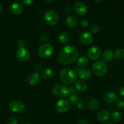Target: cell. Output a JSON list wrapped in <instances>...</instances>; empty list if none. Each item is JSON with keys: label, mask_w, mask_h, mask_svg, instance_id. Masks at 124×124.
I'll return each mask as SVG.
<instances>
[{"label": "cell", "mask_w": 124, "mask_h": 124, "mask_svg": "<svg viewBox=\"0 0 124 124\" xmlns=\"http://www.w3.org/2000/svg\"><path fill=\"white\" fill-rule=\"evenodd\" d=\"M117 107L119 109H123L124 108V101L122 100H117L115 102Z\"/></svg>", "instance_id": "30"}, {"label": "cell", "mask_w": 124, "mask_h": 124, "mask_svg": "<svg viewBox=\"0 0 124 124\" xmlns=\"http://www.w3.org/2000/svg\"><path fill=\"white\" fill-rule=\"evenodd\" d=\"M26 81L30 85H35L41 81V76L38 73H30L26 78Z\"/></svg>", "instance_id": "13"}, {"label": "cell", "mask_w": 124, "mask_h": 124, "mask_svg": "<svg viewBox=\"0 0 124 124\" xmlns=\"http://www.w3.org/2000/svg\"><path fill=\"white\" fill-rule=\"evenodd\" d=\"M79 58V51L74 46L68 45L61 49L58 54V61L64 65L74 62Z\"/></svg>", "instance_id": "1"}, {"label": "cell", "mask_w": 124, "mask_h": 124, "mask_svg": "<svg viewBox=\"0 0 124 124\" xmlns=\"http://www.w3.org/2000/svg\"><path fill=\"white\" fill-rule=\"evenodd\" d=\"M26 42L25 41H23V40H21L18 42V46L19 48H25L26 47Z\"/></svg>", "instance_id": "32"}, {"label": "cell", "mask_w": 124, "mask_h": 124, "mask_svg": "<svg viewBox=\"0 0 124 124\" xmlns=\"http://www.w3.org/2000/svg\"><path fill=\"white\" fill-rule=\"evenodd\" d=\"M75 87L77 90H78L80 92H85L88 88L87 84L84 81H81V80H79L75 82Z\"/></svg>", "instance_id": "20"}, {"label": "cell", "mask_w": 124, "mask_h": 124, "mask_svg": "<svg viewBox=\"0 0 124 124\" xmlns=\"http://www.w3.org/2000/svg\"><path fill=\"white\" fill-rule=\"evenodd\" d=\"M69 103L66 99H62L58 101L55 105V108L58 112L63 113L68 111L69 108Z\"/></svg>", "instance_id": "11"}, {"label": "cell", "mask_w": 124, "mask_h": 124, "mask_svg": "<svg viewBox=\"0 0 124 124\" xmlns=\"http://www.w3.org/2000/svg\"><path fill=\"white\" fill-rule=\"evenodd\" d=\"M111 118L115 122H119L122 119V114L117 111H113L111 113Z\"/></svg>", "instance_id": "26"}, {"label": "cell", "mask_w": 124, "mask_h": 124, "mask_svg": "<svg viewBox=\"0 0 124 124\" xmlns=\"http://www.w3.org/2000/svg\"><path fill=\"white\" fill-rule=\"evenodd\" d=\"M16 57L19 61L26 62L30 58V53L25 48H19L16 52Z\"/></svg>", "instance_id": "9"}, {"label": "cell", "mask_w": 124, "mask_h": 124, "mask_svg": "<svg viewBox=\"0 0 124 124\" xmlns=\"http://www.w3.org/2000/svg\"><path fill=\"white\" fill-rule=\"evenodd\" d=\"M75 93H76V90L73 88H69V90H68V95L74 96L75 95Z\"/></svg>", "instance_id": "33"}, {"label": "cell", "mask_w": 124, "mask_h": 124, "mask_svg": "<svg viewBox=\"0 0 124 124\" xmlns=\"http://www.w3.org/2000/svg\"><path fill=\"white\" fill-rule=\"evenodd\" d=\"M78 75L81 79H88L92 76V72L88 68H81L78 70Z\"/></svg>", "instance_id": "16"}, {"label": "cell", "mask_w": 124, "mask_h": 124, "mask_svg": "<svg viewBox=\"0 0 124 124\" xmlns=\"http://www.w3.org/2000/svg\"><path fill=\"white\" fill-rule=\"evenodd\" d=\"M80 40L81 44H83L84 46H89L93 42V36L89 31H83L80 35Z\"/></svg>", "instance_id": "10"}, {"label": "cell", "mask_w": 124, "mask_h": 124, "mask_svg": "<svg viewBox=\"0 0 124 124\" xmlns=\"http://www.w3.org/2000/svg\"></svg>", "instance_id": "44"}, {"label": "cell", "mask_w": 124, "mask_h": 124, "mask_svg": "<svg viewBox=\"0 0 124 124\" xmlns=\"http://www.w3.org/2000/svg\"><path fill=\"white\" fill-rule=\"evenodd\" d=\"M114 58L115 60L120 61L124 58V50L123 48H118L114 53Z\"/></svg>", "instance_id": "24"}, {"label": "cell", "mask_w": 124, "mask_h": 124, "mask_svg": "<svg viewBox=\"0 0 124 124\" xmlns=\"http://www.w3.org/2000/svg\"><path fill=\"white\" fill-rule=\"evenodd\" d=\"M100 30V27L97 24H94L91 28V31L92 33H97Z\"/></svg>", "instance_id": "28"}, {"label": "cell", "mask_w": 124, "mask_h": 124, "mask_svg": "<svg viewBox=\"0 0 124 124\" xmlns=\"http://www.w3.org/2000/svg\"><path fill=\"white\" fill-rule=\"evenodd\" d=\"M60 78L62 82L67 85L74 83L77 80L76 73L69 68H64L60 72Z\"/></svg>", "instance_id": "2"}, {"label": "cell", "mask_w": 124, "mask_h": 124, "mask_svg": "<svg viewBox=\"0 0 124 124\" xmlns=\"http://www.w3.org/2000/svg\"><path fill=\"white\" fill-rule=\"evenodd\" d=\"M105 124H114L113 123H111V122H108V123H106Z\"/></svg>", "instance_id": "43"}, {"label": "cell", "mask_w": 124, "mask_h": 124, "mask_svg": "<svg viewBox=\"0 0 124 124\" xmlns=\"http://www.w3.org/2000/svg\"><path fill=\"white\" fill-rule=\"evenodd\" d=\"M9 108L12 112L19 113L23 112L24 110L25 105L23 102L20 101H13L9 104Z\"/></svg>", "instance_id": "7"}, {"label": "cell", "mask_w": 124, "mask_h": 124, "mask_svg": "<svg viewBox=\"0 0 124 124\" xmlns=\"http://www.w3.org/2000/svg\"><path fill=\"white\" fill-rule=\"evenodd\" d=\"M79 124H89L86 120L81 119L79 122Z\"/></svg>", "instance_id": "39"}, {"label": "cell", "mask_w": 124, "mask_h": 124, "mask_svg": "<svg viewBox=\"0 0 124 124\" xmlns=\"http://www.w3.org/2000/svg\"><path fill=\"white\" fill-rule=\"evenodd\" d=\"M41 69V64H39V63H37V64H35V70H36V71H39Z\"/></svg>", "instance_id": "36"}, {"label": "cell", "mask_w": 124, "mask_h": 124, "mask_svg": "<svg viewBox=\"0 0 124 124\" xmlns=\"http://www.w3.org/2000/svg\"><path fill=\"white\" fill-rule=\"evenodd\" d=\"M55 1H49V0H47V1H46V2H55Z\"/></svg>", "instance_id": "41"}, {"label": "cell", "mask_w": 124, "mask_h": 124, "mask_svg": "<svg viewBox=\"0 0 124 124\" xmlns=\"http://www.w3.org/2000/svg\"><path fill=\"white\" fill-rule=\"evenodd\" d=\"M42 76L44 79H51L54 75V71L52 69H50V68H46V69H43L41 73Z\"/></svg>", "instance_id": "21"}, {"label": "cell", "mask_w": 124, "mask_h": 124, "mask_svg": "<svg viewBox=\"0 0 124 124\" xmlns=\"http://www.w3.org/2000/svg\"><path fill=\"white\" fill-rule=\"evenodd\" d=\"M2 8H3V7H2V5L1 4V3L0 2V13L2 12Z\"/></svg>", "instance_id": "40"}, {"label": "cell", "mask_w": 124, "mask_h": 124, "mask_svg": "<svg viewBox=\"0 0 124 124\" xmlns=\"http://www.w3.org/2000/svg\"><path fill=\"white\" fill-rule=\"evenodd\" d=\"M44 19L46 24L50 26H54L57 25L59 21L58 15L55 11L49 10L45 12L44 14Z\"/></svg>", "instance_id": "3"}, {"label": "cell", "mask_w": 124, "mask_h": 124, "mask_svg": "<svg viewBox=\"0 0 124 124\" xmlns=\"http://www.w3.org/2000/svg\"><path fill=\"white\" fill-rule=\"evenodd\" d=\"M58 39L61 43L63 44H67L69 42L70 37L67 33L63 32L60 34L59 36H58Z\"/></svg>", "instance_id": "23"}, {"label": "cell", "mask_w": 124, "mask_h": 124, "mask_svg": "<svg viewBox=\"0 0 124 124\" xmlns=\"http://www.w3.org/2000/svg\"><path fill=\"white\" fill-rule=\"evenodd\" d=\"M95 2H102V1H95Z\"/></svg>", "instance_id": "42"}, {"label": "cell", "mask_w": 124, "mask_h": 124, "mask_svg": "<svg viewBox=\"0 0 124 124\" xmlns=\"http://www.w3.org/2000/svg\"><path fill=\"white\" fill-rule=\"evenodd\" d=\"M23 11H24V7L23 5L19 2H13L10 6V12L15 15H21Z\"/></svg>", "instance_id": "14"}, {"label": "cell", "mask_w": 124, "mask_h": 124, "mask_svg": "<svg viewBox=\"0 0 124 124\" xmlns=\"http://www.w3.org/2000/svg\"><path fill=\"white\" fill-rule=\"evenodd\" d=\"M33 2H34V1H32V0H24V1H22V3L25 6H30Z\"/></svg>", "instance_id": "34"}, {"label": "cell", "mask_w": 124, "mask_h": 124, "mask_svg": "<svg viewBox=\"0 0 124 124\" xmlns=\"http://www.w3.org/2000/svg\"><path fill=\"white\" fill-rule=\"evenodd\" d=\"M92 70L96 76H102L106 73L108 67L105 62L102 61H97L92 64Z\"/></svg>", "instance_id": "4"}, {"label": "cell", "mask_w": 124, "mask_h": 124, "mask_svg": "<svg viewBox=\"0 0 124 124\" xmlns=\"http://www.w3.org/2000/svg\"><path fill=\"white\" fill-rule=\"evenodd\" d=\"M77 106V107L79 108V109H83L84 108H85V104H84L83 102H80Z\"/></svg>", "instance_id": "38"}, {"label": "cell", "mask_w": 124, "mask_h": 124, "mask_svg": "<svg viewBox=\"0 0 124 124\" xmlns=\"http://www.w3.org/2000/svg\"><path fill=\"white\" fill-rule=\"evenodd\" d=\"M114 58V52L110 49H107L102 54V59L106 62H109Z\"/></svg>", "instance_id": "19"}, {"label": "cell", "mask_w": 124, "mask_h": 124, "mask_svg": "<svg viewBox=\"0 0 124 124\" xmlns=\"http://www.w3.org/2000/svg\"><path fill=\"white\" fill-rule=\"evenodd\" d=\"M100 103L98 100L96 99H92L90 100L88 103V107L91 110H96L99 107Z\"/></svg>", "instance_id": "22"}, {"label": "cell", "mask_w": 124, "mask_h": 124, "mask_svg": "<svg viewBox=\"0 0 124 124\" xmlns=\"http://www.w3.org/2000/svg\"><path fill=\"white\" fill-rule=\"evenodd\" d=\"M68 90L69 88L67 87L65 85L59 84L55 85L53 87L52 92L55 96L58 98H64L66 96L68 95Z\"/></svg>", "instance_id": "6"}, {"label": "cell", "mask_w": 124, "mask_h": 124, "mask_svg": "<svg viewBox=\"0 0 124 124\" xmlns=\"http://www.w3.org/2000/svg\"><path fill=\"white\" fill-rule=\"evenodd\" d=\"M80 24H81V26L83 28H86L88 26L89 23L86 19H83V20L81 21Z\"/></svg>", "instance_id": "31"}, {"label": "cell", "mask_w": 124, "mask_h": 124, "mask_svg": "<svg viewBox=\"0 0 124 124\" xmlns=\"http://www.w3.org/2000/svg\"><path fill=\"white\" fill-rule=\"evenodd\" d=\"M18 120L15 116H11L7 121V124H18Z\"/></svg>", "instance_id": "29"}, {"label": "cell", "mask_w": 124, "mask_h": 124, "mask_svg": "<svg viewBox=\"0 0 124 124\" xmlns=\"http://www.w3.org/2000/svg\"><path fill=\"white\" fill-rule=\"evenodd\" d=\"M53 47L49 44H44L41 45L37 51L39 56L42 58H49L53 54Z\"/></svg>", "instance_id": "5"}, {"label": "cell", "mask_w": 124, "mask_h": 124, "mask_svg": "<svg viewBox=\"0 0 124 124\" xmlns=\"http://www.w3.org/2000/svg\"><path fill=\"white\" fill-rule=\"evenodd\" d=\"M78 21L75 16L69 15L66 19V24L69 28H74L77 25Z\"/></svg>", "instance_id": "18"}, {"label": "cell", "mask_w": 124, "mask_h": 124, "mask_svg": "<svg viewBox=\"0 0 124 124\" xmlns=\"http://www.w3.org/2000/svg\"><path fill=\"white\" fill-rule=\"evenodd\" d=\"M103 99L106 104H113L117 101V95L114 92H107L103 96Z\"/></svg>", "instance_id": "15"}, {"label": "cell", "mask_w": 124, "mask_h": 124, "mask_svg": "<svg viewBox=\"0 0 124 124\" xmlns=\"http://www.w3.org/2000/svg\"><path fill=\"white\" fill-rule=\"evenodd\" d=\"M101 55L102 50L97 46H92L88 50L87 56L91 60H97L100 58Z\"/></svg>", "instance_id": "8"}, {"label": "cell", "mask_w": 124, "mask_h": 124, "mask_svg": "<svg viewBox=\"0 0 124 124\" xmlns=\"http://www.w3.org/2000/svg\"><path fill=\"white\" fill-rule=\"evenodd\" d=\"M119 94L122 98H124V86H122L119 89Z\"/></svg>", "instance_id": "35"}, {"label": "cell", "mask_w": 124, "mask_h": 124, "mask_svg": "<svg viewBox=\"0 0 124 124\" xmlns=\"http://www.w3.org/2000/svg\"><path fill=\"white\" fill-rule=\"evenodd\" d=\"M110 117V113L106 110H102L98 111L97 115V118L98 121L102 122H106Z\"/></svg>", "instance_id": "17"}, {"label": "cell", "mask_w": 124, "mask_h": 124, "mask_svg": "<svg viewBox=\"0 0 124 124\" xmlns=\"http://www.w3.org/2000/svg\"><path fill=\"white\" fill-rule=\"evenodd\" d=\"M64 11L66 13L69 14V13H70L71 12V8L69 6H67V7H66L65 8H64Z\"/></svg>", "instance_id": "37"}, {"label": "cell", "mask_w": 124, "mask_h": 124, "mask_svg": "<svg viewBox=\"0 0 124 124\" xmlns=\"http://www.w3.org/2000/svg\"><path fill=\"white\" fill-rule=\"evenodd\" d=\"M69 101H70L71 103L74 105H77L80 102V99L76 95L71 96L69 97Z\"/></svg>", "instance_id": "27"}, {"label": "cell", "mask_w": 124, "mask_h": 124, "mask_svg": "<svg viewBox=\"0 0 124 124\" xmlns=\"http://www.w3.org/2000/svg\"><path fill=\"white\" fill-rule=\"evenodd\" d=\"M88 62L89 61L87 57L85 56H83L78 59L77 64L80 67L84 68L86 67V65L88 64Z\"/></svg>", "instance_id": "25"}, {"label": "cell", "mask_w": 124, "mask_h": 124, "mask_svg": "<svg viewBox=\"0 0 124 124\" xmlns=\"http://www.w3.org/2000/svg\"><path fill=\"white\" fill-rule=\"evenodd\" d=\"M74 9L75 13L79 16H84L87 13L88 7L84 2H77L74 6Z\"/></svg>", "instance_id": "12"}]
</instances>
